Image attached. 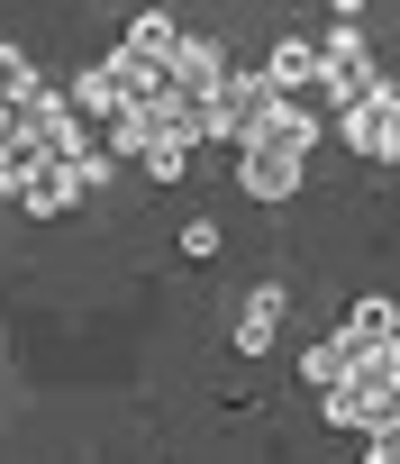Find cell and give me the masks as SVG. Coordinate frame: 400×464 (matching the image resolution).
Segmentation results:
<instances>
[{"mask_svg": "<svg viewBox=\"0 0 400 464\" xmlns=\"http://www.w3.org/2000/svg\"><path fill=\"white\" fill-rule=\"evenodd\" d=\"M37 92H46L37 55H28V46H0V119H10V110H28Z\"/></svg>", "mask_w": 400, "mask_h": 464, "instance_id": "cell-10", "label": "cell"}, {"mask_svg": "<svg viewBox=\"0 0 400 464\" xmlns=\"http://www.w3.org/2000/svg\"><path fill=\"white\" fill-rule=\"evenodd\" d=\"M273 328H282V283H255V292H246V310H237V346H246V355H264V346H273Z\"/></svg>", "mask_w": 400, "mask_h": 464, "instance_id": "cell-9", "label": "cell"}, {"mask_svg": "<svg viewBox=\"0 0 400 464\" xmlns=\"http://www.w3.org/2000/svg\"><path fill=\"white\" fill-rule=\"evenodd\" d=\"M110 173H119V164H110V155L91 146V155H73V164H46V173L28 182V200H19V209H37V218H55V209H73V200H91V191H100Z\"/></svg>", "mask_w": 400, "mask_h": 464, "instance_id": "cell-3", "label": "cell"}, {"mask_svg": "<svg viewBox=\"0 0 400 464\" xmlns=\"http://www.w3.org/2000/svg\"><path fill=\"white\" fill-rule=\"evenodd\" d=\"M337 346H346V364H355V355L400 346V310H391V301H355V310H346V328H337Z\"/></svg>", "mask_w": 400, "mask_h": 464, "instance_id": "cell-6", "label": "cell"}, {"mask_svg": "<svg viewBox=\"0 0 400 464\" xmlns=\"http://www.w3.org/2000/svg\"><path fill=\"white\" fill-rule=\"evenodd\" d=\"M191 155H200V146H191V137H173V128H164V137H155V146H146V155H137V173H146V182H182V173H191Z\"/></svg>", "mask_w": 400, "mask_h": 464, "instance_id": "cell-11", "label": "cell"}, {"mask_svg": "<svg viewBox=\"0 0 400 464\" xmlns=\"http://www.w3.org/2000/svg\"><path fill=\"white\" fill-rule=\"evenodd\" d=\"M373 92H382V64H373L355 10H337V28L319 37V101H328V119H346V110H364Z\"/></svg>", "mask_w": 400, "mask_h": 464, "instance_id": "cell-2", "label": "cell"}, {"mask_svg": "<svg viewBox=\"0 0 400 464\" xmlns=\"http://www.w3.org/2000/svg\"><path fill=\"white\" fill-rule=\"evenodd\" d=\"M391 164H400V119H391Z\"/></svg>", "mask_w": 400, "mask_h": 464, "instance_id": "cell-15", "label": "cell"}, {"mask_svg": "<svg viewBox=\"0 0 400 464\" xmlns=\"http://www.w3.org/2000/svg\"><path fill=\"white\" fill-rule=\"evenodd\" d=\"M319 410H328V428H355V437L400 428V346L355 355V364H346V382H337V392H319Z\"/></svg>", "mask_w": 400, "mask_h": 464, "instance_id": "cell-1", "label": "cell"}, {"mask_svg": "<svg viewBox=\"0 0 400 464\" xmlns=\"http://www.w3.org/2000/svg\"><path fill=\"white\" fill-rule=\"evenodd\" d=\"M300 164H310V155H291V146H237V191L291 200V191H300Z\"/></svg>", "mask_w": 400, "mask_h": 464, "instance_id": "cell-4", "label": "cell"}, {"mask_svg": "<svg viewBox=\"0 0 400 464\" xmlns=\"http://www.w3.org/2000/svg\"><path fill=\"white\" fill-rule=\"evenodd\" d=\"M173 46H182V19H164V10H146V19H128V46L119 55H137V64H173Z\"/></svg>", "mask_w": 400, "mask_h": 464, "instance_id": "cell-8", "label": "cell"}, {"mask_svg": "<svg viewBox=\"0 0 400 464\" xmlns=\"http://www.w3.org/2000/svg\"><path fill=\"white\" fill-rule=\"evenodd\" d=\"M264 82H273L282 101L319 92V37H282V46H273V64H264Z\"/></svg>", "mask_w": 400, "mask_h": 464, "instance_id": "cell-7", "label": "cell"}, {"mask_svg": "<svg viewBox=\"0 0 400 464\" xmlns=\"http://www.w3.org/2000/svg\"><path fill=\"white\" fill-rule=\"evenodd\" d=\"M391 119H400V92L382 82L364 110H346L337 119V137H346V155H364V164H391Z\"/></svg>", "mask_w": 400, "mask_h": 464, "instance_id": "cell-5", "label": "cell"}, {"mask_svg": "<svg viewBox=\"0 0 400 464\" xmlns=\"http://www.w3.org/2000/svg\"><path fill=\"white\" fill-rule=\"evenodd\" d=\"M364 464H400V428H382V437H364Z\"/></svg>", "mask_w": 400, "mask_h": 464, "instance_id": "cell-14", "label": "cell"}, {"mask_svg": "<svg viewBox=\"0 0 400 464\" xmlns=\"http://www.w3.org/2000/svg\"><path fill=\"white\" fill-rule=\"evenodd\" d=\"M300 373H310L319 392H337V382H346V346H337V337H319V346L300 355Z\"/></svg>", "mask_w": 400, "mask_h": 464, "instance_id": "cell-12", "label": "cell"}, {"mask_svg": "<svg viewBox=\"0 0 400 464\" xmlns=\"http://www.w3.org/2000/svg\"><path fill=\"white\" fill-rule=\"evenodd\" d=\"M182 256L210 265V256H219V218H191V227H182Z\"/></svg>", "mask_w": 400, "mask_h": 464, "instance_id": "cell-13", "label": "cell"}]
</instances>
